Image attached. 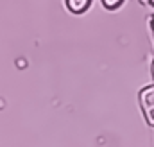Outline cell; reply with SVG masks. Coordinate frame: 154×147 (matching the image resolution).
I'll use <instances>...</instances> for the list:
<instances>
[{
    "instance_id": "cell-5",
    "label": "cell",
    "mask_w": 154,
    "mask_h": 147,
    "mask_svg": "<svg viewBox=\"0 0 154 147\" xmlns=\"http://www.w3.org/2000/svg\"><path fill=\"white\" fill-rule=\"evenodd\" d=\"M151 29H152V33H154V14L151 16Z\"/></svg>"
},
{
    "instance_id": "cell-2",
    "label": "cell",
    "mask_w": 154,
    "mask_h": 147,
    "mask_svg": "<svg viewBox=\"0 0 154 147\" xmlns=\"http://www.w3.org/2000/svg\"><path fill=\"white\" fill-rule=\"evenodd\" d=\"M91 2H93V0H65L66 9H68L70 13H74V14H82V13H86V11L90 9Z\"/></svg>"
},
{
    "instance_id": "cell-7",
    "label": "cell",
    "mask_w": 154,
    "mask_h": 147,
    "mask_svg": "<svg viewBox=\"0 0 154 147\" xmlns=\"http://www.w3.org/2000/svg\"><path fill=\"white\" fill-rule=\"evenodd\" d=\"M149 4H151V5H154V0H149Z\"/></svg>"
},
{
    "instance_id": "cell-4",
    "label": "cell",
    "mask_w": 154,
    "mask_h": 147,
    "mask_svg": "<svg viewBox=\"0 0 154 147\" xmlns=\"http://www.w3.org/2000/svg\"><path fill=\"white\" fill-rule=\"evenodd\" d=\"M145 120H147V124H149V126H152V127H154V111H152V113H149V115H145Z\"/></svg>"
},
{
    "instance_id": "cell-6",
    "label": "cell",
    "mask_w": 154,
    "mask_h": 147,
    "mask_svg": "<svg viewBox=\"0 0 154 147\" xmlns=\"http://www.w3.org/2000/svg\"><path fill=\"white\" fill-rule=\"evenodd\" d=\"M151 70H152V77H154V61H152V68Z\"/></svg>"
},
{
    "instance_id": "cell-1",
    "label": "cell",
    "mask_w": 154,
    "mask_h": 147,
    "mask_svg": "<svg viewBox=\"0 0 154 147\" xmlns=\"http://www.w3.org/2000/svg\"><path fill=\"white\" fill-rule=\"evenodd\" d=\"M138 99H140V106H142L143 115L152 113V111H154V84L145 86V88L140 92Z\"/></svg>"
},
{
    "instance_id": "cell-3",
    "label": "cell",
    "mask_w": 154,
    "mask_h": 147,
    "mask_svg": "<svg viewBox=\"0 0 154 147\" xmlns=\"http://www.w3.org/2000/svg\"><path fill=\"white\" fill-rule=\"evenodd\" d=\"M102 4H104V7H106V9L115 11V9H118V7L124 4V0H102Z\"/></svg>"
}]
</instances>
